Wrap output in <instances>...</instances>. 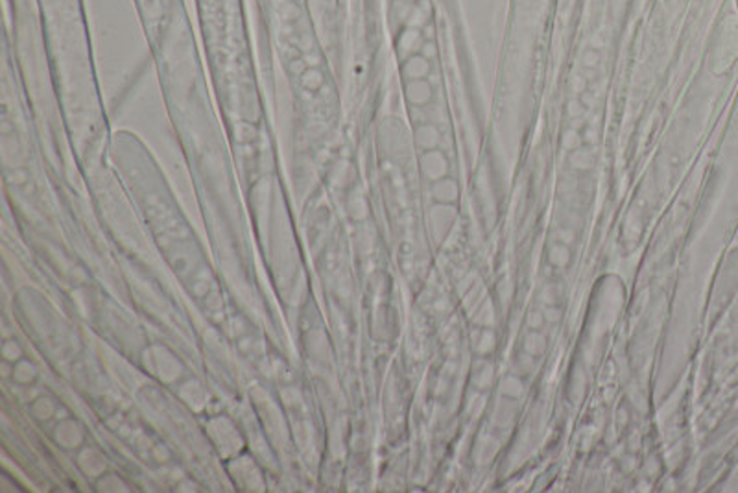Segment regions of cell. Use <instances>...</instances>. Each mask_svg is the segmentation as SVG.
<instances>
[{
  "label": "cell",
  "mask_w": 738,
  "mask_h": 493,
  "mask_svg": "<svg viewBox=\"0 0 738 493\" xmlns=\"http://www.w3.org/2000/svg\"><path fill=\"white\" fill-rule=\"evenodd\" d=\"M737 8H738V0H737Z\"/></svg>",
  "instance_id": "1"
}]
</instances>
